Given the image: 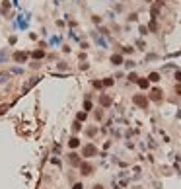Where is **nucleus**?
<instances>
[{"label":"nucleus","mask_w":181,"mask_h":189,"mask_svg":"<svg viewBox=\"0 0 181 189\" xmlns=\"http://www.w3.org/2000/svg\"><path fill=\"white\" fill-rule=\"evenodd\" d=\"M111 103H113L111 96H101V98H99V105H101V107H109Z\"/></svg>","instance_id":"nucleus-7"},{"label":"nucleus","mask_w":181,"mask_h":189,"mask_svg":"<svg viewBox=\"0 0 181 189\" xmlns=\"http://www.w3.org/2000/svg\"><path fill=\"white\" fill-rule=\"evenodd\" d=\"M113 82H115L113 78H103V82H101V84H103L105 88H109V86H113Z\"/></svg>","instance_id":"nucleus-14"},{"label":"nucleus","mask_w":181,"mask_h":189,"mask_svg":"<svg viewBox=\"0 0 181 189\" xmlns=\"http://www.w3.org/2000/svg\"><path fill=\"white\" fill-rule=\"evenodd\" d=\"M111 62L115 64V66H119V64H123V57H121V55H113V57H111Z\"/></svg>","instance_id":"nucleus-9"},{"label":"nucleus","mask_w":181,"mask_h":189,"mask_svg":"<svg viewBox=\"0 0 181 189\" xmlns=\"http://www.w3.org/2000/svg\"><path fill=\"white\" fill-rule=\"evenodd\" d=\"M86 115H88L86 111H80L78 115H76V121H84V119H86Z\"/></svg>","instance_id":"nucleus-16"},{"label":"nucleus","mask_w":181,"mask_h":189,"mask_svg":"<svg viewBox=\"0 0 181 189\" xmlns=\"http://www.w3.org/2000/svg\"><path fill=\"white\" fill-rule=\"evenodd\" d=\"M80 131H82V125H80V121H74V123H72V133H74V135H78Z\"/></svg>","instance_id":"nucleus-11"},{"label":"nucleus","mask_w":181,"mask_h":189,"mask_svg":"<svg viewBox=\"0 0 181 189\" xmlns=\"http://www.w3.org/2000/svg\"><path fill=\"white\" fill-rule=\"evenodd\" d=\"M175 80H177V82H181V72H175Z\"/></svg>","instance_id":"nucleus-22"},{"label":"nucleus","mask_w":181,"mask_h":189,"mask_svg":"<svg viewBox=\"0 0 181 189\" xmlns=\"http://www.w3.org/2000/svg\"><path fill=\"white\" fill-rule=\"evenodd\" d=\"M175 92H177L179 96H181V84H177V86H175Z\"/></svg>","instance_id":"nucleus-23"},{"label":"nucleus","mask_w":181,"mask_h":189,"mask_svg":"<svg viewBox=\"0 0 181 189\" xmlns=\"http://www.w3.org/2000/svg\"><path fill=\"white\" fill-rule=\"evenodd\" d=\"M58 68H62V70H66L68 66H66V62H58Z\"/></svg>","instance_id":"nucleus-20"},{"label":"nucleus","mask_w":181,"mask_h":189,"mask_svg":"<svg viewBox=\"0 0 181 189\" xmlns=\"http://www.w3.org/2000/svg\"><path fill=\"white\" fill-rule=\"evenodd\" d=\"M95 154H97V148H95L94 144H88V146H84V152H82V156H84V158L95 156Z\"/></svg>","instance_id":"nucleus-2"},{"label":"nucleus","mask_w":181,"mask_h":189,"mask_svg":"<svg viewBox=\"0 0 181 189\" xmlns=\"http://www.w3.org/2000/svg\"><path fill=\"white\" fill-rule=\"evenodd\" d=\"M68 146H70V148H78V146H80V138H78V137H70Z\"/></svg>","instance_id":"nucleus-8"},{"label":"nucleus","mask_w":181,"mask_h":189,"mask_svg":"<svg viewBox=\"0 0 181 189\" xmlns=\"http://www.w3.org/2000/svg\"><path fill=\"white\" fill-rule=\"evenodd\" d=\"M27 57H29V55H27V53H22V51H19V53H14V61L19 62V64L26 62V61H27Z\"/></svg>","instance_id":"nucleus-4"},{"label":"nucleus","mask_w":181,"mask_h":189,"mask_svg":"<svg viewBox=\"0 0 181 189\" xmlns=\"http://www.w3.org/2000/svg\"><path fill=\"white\" fill-rule=\"evenodd\" d=\"M148 82H160V74L158 72H150L148 74Z\"/></svg>","instance_id":"nucleus-10"},{"label":"nucleus","mask_w":181,"mask_h":189,"mask_svg":"<svg viewBox=\"0 0 181 189\" xmlns=\"http://www.w3.org/2000/svg\"><path fill=\"white\" fill-rule=\"evenodd\" d=\"M72 189H84V185H82V183H74Z\"/></svg>","instance_id":"nucleus-19"},{"label":"nucleus","mask_w":181,"mask_h":189,"mask_svg":"<svg viewBox=\"0 0 181 189\" xmlns=\"http://www.w3.org/2000/svg\"><path fill=\"white\" fill-rule=\"evenodd\" d=\"M92 109H94V103L92 101H90V99H86V101H84V111H92Z\"/></svg>","instance_id":"nucleus-13"},{"label":"nucleus","mask_w":181,"mask_h":189,"mask_svg":"<svg viewBox=\"0 0 181 189\" xmlns=\"http://www.w3.org/2000/svg\"><path fill=\"white\" fill-rule=\"evenodd\" d=\"M92 189H103V185H94Z\"/></svg>","instance_id":"nucleus-24"},{"label":"nucleus","mask_w":181,"mask_h":189,"mask_svg":"<svg viewBox=\"0 0 181 189\" xmlns=\"http://www.w3.org/2000/svg\"><path fill=\"white\" fill-rule=\"evenodd\" d=\"M162 96H164V92L158 90V88L150 92V99H154V101H162Z\"/></svg>","instance_id":"nucleus-6"},{"label":"nucleus","mask_w":181,"mask_h":189,"mask_svg":"<svg viewBox=\"0 0 181 189\" xmlns=\"http://www.w3.org/2000/svg\"><path fill=\"white\" fill-rule=\"evenodd\" d=\"M78 168H80V173H82V176H92L94 173V166L90 162H82Z\"/></svg>","instance_id":"nucleus-1"},{"label":"nucleus","mask_w":181,"mask_h":189,"mask_svg":"<svg viewBox=\"0 0 181 189\" xmlns=\"http://www.w3.org/2000/svg\"><path fill=\"white\" fill-rule=\"evenodd\" d=\"M136 84H138L140 88H148V84H150V82H148V78H138Z\"/></svg>","instance_id":"nucleus-12"},{"label":"nucleus","mask_w":181,"mask_h":189,"mask_svg":"<svg viewBox=\"0 0 181 189\" xmlns=\"http://www.w3.org/2000/svg\"><path fill=\"white\" fill-rule=\"evenodd\" d=\"M133 101L136 103L138 107H142V109H146V107H148V99L144 98V96H138V94H136V96L133 98Z\"/></svg>","instance_id":"nucleus-3"},{"label":"nucleus","mask_w":181,"mask_h":189,"mask_svg":"<svg viewBox=\"0 0 181 189\" xmlns=\"http://www.w3.org/2000/svg\"><path fill=\"white\" fill-rule=\"evenodd\" d=\"M92 86L95 88V90H101V88H103V84L99 82V80H94V82H92Z\"/></svg>","instance_id":"nucleus-15"},{"label":"nucleus","mask_w":181,"mask_h":189,"mask_svg":"<svg viewBox=\"0 0 181 189\" xmlns=\"http://www.w3.org/2000/svg\"><path fill=\"white\" fill-rule=\"evenodd\" d=\"M68 162L72 164V166H80V164H82V160H80V156L76 152H70L68 154Z\"/></svg>","instance_id":"nucleus-5"},{"label":"nucleus","mask_w":181,"mask_h":189,"mask_svg":"<svg viewBox=\"0 0 181 189\" xmlns=\"http://www.w3.org/2000/svg\"><path fill=\"white\" fill-rule=\"evenodd\" d=\"M95 133H97V131H95V129H88V135H90V137H94Z\"/></svg>","instance_id":"nucleus-21"},{"label":"nucleus","mask_w":181,"mask_h":189,"mask_svg":"<svg viewBox=\"0 0 181 189\" xmlns=\"http://www.w3.org/2000/svg\"><path fill=\"white\" fill-rule=\"evenodd\" d=\"M103 117V109H95V119H101Z\"/></svg>","instance_id":"nucleus-18"},{"label":"nucleus","mask_w":181,"mask_h":189,"mask_svg":"<svg viewBox=\"0 0 181 189\" xmlns=\"http://www.w3.org/2000/svg\"><path fill=\"white\" fill-rule=\"evenodd\" d=\"M45 57V51H35L33 53V59H43Z\"/></svg>","instance_id":"nucleus-17"}]
</instances>
